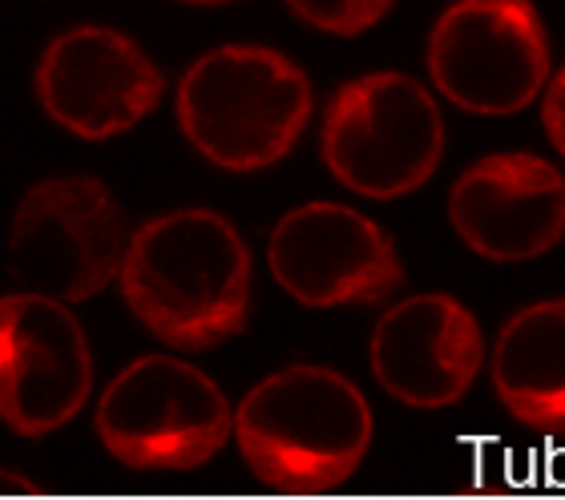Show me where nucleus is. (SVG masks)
<instances>
[{
	"label": "nucleus",
	"mask_w": 565,
	"mask_h": 500,
	"mask_svg": "<svg viewBox=\"0 0 565 500\" xmlns=\"http://www.w3.org/2000/svg\"><path fill=\"white\" fill-rule=\"evenodd\" d=\"M130 311L170 348L206 351L250 315V251L214 210H170L126 243L118 267Z\"/></svg>",
	"instance_id": "obj_1"
},
{
	"label": "nucleus",
	"mask_w": 565,
	"mask_h": 500,
	"mask_svg": "<svg viewBox=\"0 0 565 500\" xmlns=\"http://www.w3.org/2000/svg\"><path fill=\"white\" fill-rule=\"evenodd\" d=\"M231 436L267 489L328 492L364 465L372 407L348 375L299 363L250 387Z\"/></svg>",
	"instance_id": "obj_2"
},
{
	"label": "nucleus",
	"mask_w": 565,
	"mask_h": 500,
	"mask_svg": "<svg viewBox=\"0 0 565 500\" xmlns=\"http://www.w3.org/2000/svg\"><path fill=\"white\" fill-rule=\"evenodd\" d=\"M174 109L206 162L255 174L295 150L311 117V82L275 49L223 45L182 73Z\"/></svg>",
	"instance_id": "obj_3"
},
{
	"label": "nucleus",
	"mask_w": 565,
	"mask_h": 500,
	"mask_svg": "<svg viewBox=\"0 0 565 500\" xmlns=\"http://www.w3.org/2000/svg\"><path fill=\"white\" fill-rule=\"evenodd\" d=\"M97 436L138 472H190L223 453L235 412L223 387L194 363L141 355L97 400Z\"/></svg>",
	"instance_id": "obj_4"
},
{
	"label": "nucleus",
	"mask_w": 565,
	"mask_h": 500,
	"mask_svg": "<svg viewBox=\"0 0 565 500\" xmlns=\"http://www.w3.org/2000/svg\"><path fill=\"white\" fill-rule=\"evenodd\" d=\"M445 158V117L408 73H367L340 85L323 117V162L364 199L420 190Z\"/></svg>",
	"instance_id": "obj_5"
},
{
	"label": "nucleus",
	"mask_w": 565,
	"mask_h": 500,
	"mask_svg": "<svg viewBox=\"0 0 565 500\" xmlns=\"http://www.w3.org/2000/svg\"><path fill=\"white\" fill-rule=\"evenodd\" d=\"M126 210L89 174L29 187L9 231V275L21 291L85 302L118 279L126 255Z\"/></svg>",
	"instance_id": "obj_6"
},
{
	"label": "nucleus",
	"mask_w": 565,
	"mask_h": 500,
	"mask_svg": "<svg viewBox=\"0 0 565 500\" xmlns=\"http://www.w3.org/2000/svg\"><path fill=\"white\" fill-rule=\"evenodd\" d=\"M428 73L465 114H521L550 82V36L533 0L448 4L428 36Z\"/></svg>",
	"instance_id": "obj_7"
},
{
	"label": "nucleus",
	"mask_w": 565,
	"mask_h": 500,
	"mask_svg": "<svg viewBox=\"0 0 565 500\" xmlns=\"http://www.w3.org/2000/svg\"><path fill=\"white\" fill-rule=\"evenodd\" d=\"M89 387L94 351L77 315L36 291L0 295V419L41 440L82 412Z\"/></svg>",
	"instance_id": "obj_8"
},
{
	"label": "nucleus",
	"mask_w": 565,
	"mask_h": 500,
	"mask_svg": "<svg viewBox=\"0 0 565 500\" xmlns=\"http://www.w3.org/2000/svg\"><path fill=\"white\" fill-rule=\"evenodd\" d=\"M267 263L282 291L303 307L388 302L404 283L401 255L376 222L340 202L287 210L271 231Z\"/></svg>",
	"instance_id": "obj_9"
},
{
	"label": "nucleus",
	"mask_w": 565,
	"mask_h": 500,
	"mask_svg": "<svg viewBox=\"0 0 565 500\" xmlns=\"http://www.w3.org/2000/svg\"><path fill=\"white\" fill-rule=\"evenodd\" d=\"M36 102L61 129L106 141L153 114L162 102V70L134 36L106 24H77L41 53Z\"/></svg>",
	"instance_id": "obj_10"
},
{
	"label": "nucleus",
	"mask_w": 565,
	"mask_h": 500,
	"mask_svg": "<svg viewBox=\"0 0 565 500\" xmlns=\"http://www.w3.org/2000/svg\"><path fill=\"white\" fill-rule=\"evenodd\" d=\"M448 222L481 258H537L565 234V178L537 153H489L452 182Z\"/></svg>",
	"instance_id": "obj_11"
},
{
	"label": "nucleus",
	"mask_w": 565,
	"mask_h": 500,
	"mask_svg": "<svg viewBox=\"0 0 565 500\" xmlns=\"http://www.w3.org/2000/svg\"><path fill=\"white\" fill-rule=\"evenodd\" d=\"M481 363V323L452 295H413L380 315L372 331V372L408 407L457 404Z\"/></svg>",
	"instance_id": "obj_12"
},
{
	"label": "nucleus",
	"mask_w": 565,
	"mask_h": 500,
	"mask_svg": "<svg viewBox=\"0 0 565 500\" xmlns=\"http://www.w3.org/2000/svg\"><path fill=\"white\" fill-rule=\"evenodd\" d=\"M493 387L525 428L565 436V299L533 302L501 327Z\"/></svg>",
	"instance_id": "obj_13"
},
{
	"label": "nucleus",
	"mask_w": 565,
	"mask_h": 500,
	"mask_svg": "<svg viewBox=\"0 0 565 500\" xmlns=\"http://www.w3.org/2000/svg\"><path fill=\"white\" fill-rule=\"evenodd\" d=\"M396 0H287V9L303 24L331 36H355L388 17Z\"/></svg>",
	"instance_id": "obj_14"
},
{
	"label": "nucleus",
	"mask_w": 565,
	"mask_h": 500,
	"mask_svg": "<svg viewBox=\"0 0 565 500\" xmlns=\"http://www.w3.org/2000/svg\"><path fill=\"white\" fill-rule=\"evenodd\" d=\"M542 126H545V134H550V141L557 146V153L565 158V65L557 70V77L545 82Z\"/></svg>",
	"instance_id": "obj_15"
},
{
	"label": "nucleus",
	"mask_w": 565,
	"mask_h": 500,
	"mask_svg": "<svg viewBox=\"0 0 565 500\" xmlns=\"http://www.w3.org/2000/svg\"><path fill=\"white\" fill-rule=\"evenodd\" d=\"M0 492H36V485L12 468H0Z\"/></svg>",
	"instance_id": "obj_16"
},
{
	"label": "nucleus",
	"mask_w": 565,
	"mask_h": 500,
	"mask_svg": "<svg viewBox=\"0 0 565 500\" xmlns=\"http://www.w3.org/2000/svg\"><path fill=\"white\" fill-rule=\"evenodd\" d=\"M178 4H194V9H218V4H235V0H178Z\"/></svg>",
	"instance_id": "obj_17"
}]
</instances>
